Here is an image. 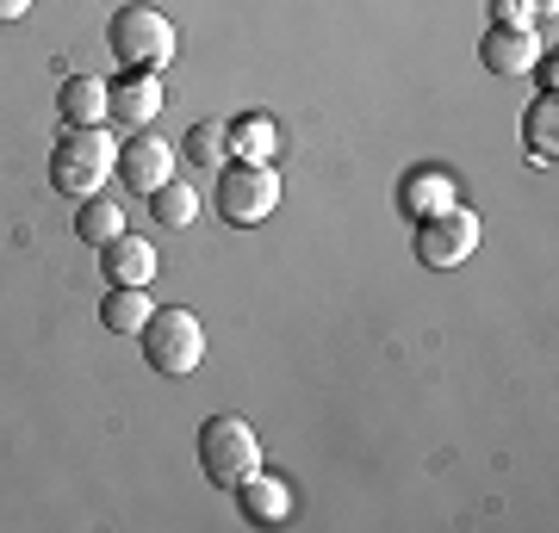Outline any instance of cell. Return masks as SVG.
<instances>
[{
  "instance_id": "cell-12",
  "label": "cell",
  "mask_w": 559,
  "mask_h": 533,
  "mask_svg": "<svg viewBox=\"0 0 559 533\" xmlns=\"http://www.w3.org/2000/svg\"><path fill=\"white\" fill-rule=\"evenodd\" d=\"M106 99H112V87H106L100 75H69L57 87V119L62 124H100Z\"/></svg>"
},
{
  "instance_id": "cell-15",
  "label": "cell",
  "mask_w": 559,
  "mask_h": 533,
  "mask_svg": "<svg viewBox=\"0 0 559 533\" xmlns=\"http://www.w3.org/2000/svg\"><path fill=\"white\" fill-rule=\"evenodd\" d=\"M180 156L193 161V174H218L230 149H224V124L218 119H193V131L180 137Z\"/></svg>"
},
{
  "instance_id": "cell-5",
  "label": "cell",
  "mask_w": 559,
  "mask_h": 533,
  "mask_svg": "<svg viewBox=\"0 0 559 533\" xmlns=\"http://www.w3.org/2000/svg\"><path fill=\"white\" fill-rule=\"evenodd\" d=\"M138 336H143V360H150L156 373H168V378H187V373L205 360L200 316L180 311V304H162V311H150V323H143Z\"/></svg>"
},
{
  "instance_id": "cell-6",
  "label": "cell",
  "mask_w": 559,
  "mask_h": 533,
  "mask_svg": "<svg viewBox=\"0 0 559 533\" xmlns=\"http://www.w3.org/2000/svg\"><path fill=\"white\" fill-rule=\"evenodd\" d=\"M473 249H479V218H473L466 205H441V211H429V218L417 223V261L436 267V274L460 267Z\"/></svg>"
},
{
  "instance_id": "cell-19",
  "label": "cell",
  "mask_w": 559,
  "mask_h": 533,
  "mask_svg": "<svg viewBox=\"0 0 559 533\" xmlns=\"http://www.w3.org/2000/svg\"><path fill=\"white\" fill-rule=\"evenodd\" d=\"M404 205H411L417 218H429V211H441V205H454V180H441V174H417L411 186H404Z\"/></svg>"
},
{
  "instance_id": "cell-13",
  "label": "cell",
  "mask_w": 559,
  "mask_h": 533,
  "mask_svg": "<svg viewBox=\"0 0 559 533\" xmlns=\"http://www.w3.org/2000/svg\"><path fill=\"white\" fill-rule=\"evenodd\" d=\"M224 149L237 161H274L280 149V124L267 112H249V119H230L224 124Z\"/></svg>"
},
{
  "instance_id": "cell-3",
  "label": "cell",
  "mask_w": 559,
  "mask_h": 533,
  "mask_svg": "<svg viewBox=\"0 0 559 533\" xmlns=\"http://www.w3.org/2000/svg\"><path fill=\"white\" fill-rule=\"evenodd\" d=\"M212 205H218V218L237 223V230H249V223H261V218H274V205H280L274 161H224L218 186H212Z\"/></svg>"
},
{
  "instance_id": "cell-7",
  "label": "cell",
  "mask_w": 559,
  "mask_h": 533,
  "mask_svg": "<svg viewBox=\"0 0 559 533\" xmlns=\"http://www.w3.org/2000/svg\"><path fill=\"white\" fill-rule=\"evenodd\" d=\"M112 87V99H106V119L124 124V131H150L156 124V112L168 106V94H162V81L150 75V69H124V81H106Z\"/></svg>"
},
{
  "instance_id": "cell-21",
  "label": "cell",
  "mask_w": 559,
  "mask_h": 533,
  "mask_svg": "<svg viewBox=\"0 0 559 533\" xmlns=\"http://www.w3.org/2000/svg\"><path fill=\"white\" fill-rule=\"evenodd\" d=\"M25 7H32V0H0V25H7V20H25Z\"/></svg>"
},
{
  "instance_id": "cell-17",
  "label": "cell",
  "mask_w": 559,
  "mask_h": 533,
  "mask_svg": "<svg viewBox=\"0 0 559 533\" xmlns=\"http://www.w3.org/2000/svg\"><path fill=\"white\" fill-rule=\"evenodd\" d=\"M150 218L168 223V230H187V223L200 218V193L180 186V180H162L156 193H150Z\"/></svg>"
},
{
  "instance_id": "cell-8",
  "label": "cell",
  "mask_w": 559,
  "mask_h": 533,
  "mask_svg": "<svg viewBox=\"0 0 559 533\" xmlns=\"http://www.w3.org/2000/svg\"><path fill=\"white\" fill-rule=\"evenodd\" d=\"M112 168H119V180L131 186V193L150 198L162 180H175V149H168L156 131H138L131 143H119V161H112Z\"/></svg>"
},
{
  "instance_id": "cell-16",
  "label": "cell",
  "mask_w": 559,
  "mask_h": 533,
  "mask_svg": "<svg viewBox=\"0 0 559 533\" xmlns=\"http://www.w3.org/2000/svg\"><path fill=\"white\" fill-rule=\"evenodd\" d=\"M119 230H124V211L112 205V198H100V193L81 198V211H75V237L87 242V249H106V242L119 237Z\"/></svg>"
},
{
  "instance_id": "cell-2",
  "label": "cell",
  "mask_w": 559,
  "mask_h": 533,
  "mask_svg": "<svg viewBox=\"0 0 559 533\" xmlns=\"http://www.w3.org/2000/svg\"><path fill=\"white\" fill-rule=\"evenodd\" d=\"M106 44H112V57L124 69H150L156 75L162 62L175 57V20L162 7H150V0H124L112 13V25H106Z\"/></svg>"
},
{
  "instance_id": "cell-1",
  "label": "cell",
  "mask_w": 559,
  "mask_h": 533,
  "mask_svg": "<svg viewBox=\"0 0 559 533\" xmlns=\"http://www.w3.org/2000/svg\"><path fill=\"white\" fill-rule=\"evenodd\" d=\"M112 161H119V143L100 124H62V137L50 143V186L62 198H94Z\"/></svg>"
},
{
  "instance_id": "cell-9",
  "label": "cell",
  "mask_w": 559,
  "mask_h": 533,
  "mask_svg": "<svg viewBox=\"0 0 559 533\" xmlns=\"http://www.w3.org/2000/svg\"><path fill=\"white\" fill-rule=\"evenodd\" d=\"M479 57L491 75H528L540 62V32H516V25H491L479 44Z\"/></svg>"
},
{
  "instance_id": "cell-10",
  "label": "cell",
  "mask_w": 559,
  "mask_h": 533,
  "mask_svg": "<svg viewBox=\"0 0 559 533\" xmlns=\"http://www.w3.org/2000/svg\"><path fill=\"white\" fill-rule=\"evenodd\" d=\"M237 509H242V521H255V528H280V521L293 514V484H286V477H267V472H249L237 484Z\"/></svg>"
},
{
  "instance_id": "cell-14",
  "label": "cell",
  "mask_w": 559,
  "mask_h": 533,
  "mask_svg": "<svg viewBox=\"0 0 559 533\" xmlns=\"http://www.w3.org/2000/svg\"><path fill=\"white\" fill-rule=\"evenodd\" d=\"M100 323L112 336H138L143 323H150V286H112L100 298Z\"/></svg>"
},
{
  "instance_id": "cell-22",
  "label": "cell",
  "mask_w": 559,
  "mask_h": 533,
  "mask_svg": "<svg viewBox=\"0 0 559 533\" xmlns=\"http://www.w3.org/2000/svg\"><path fill=\"white\" fill-rule=\"evenodd\" d=\"M535 7H547V13H554V0H535Z\"/></svg>"
},
{
  "instance_id": "cell-11",
  "label": "cell",
  "mask_w": 559,
  "mask_h": 533,
  "mask_svg": "<svg viewBox=\"0 0 559 533\" xmlns=\"http://www.w3.org/2000/svg\"><path fill=\"white\" fill-rule=\"evenodd\" d=\"M100 274H106V286H150L156 279V249L143 237H131V230H119L100 249Z\"/></svg>"
},
{
  "instance_id": "cell-18",
  "label": "cell",
  "mask_w": 559,
  "mask_h": 533,
  "mask_svg": "<svg viewBox=\"0 0 559 533\" xmlns=\"http://www.w3.org/2000/svg\"><path fill=\"white\" fill-rule=\"evenodd\" d=\"M554 137H559V106L554 94H540L535 106H528V119H522V143H528V156H554Z\"/></svg>"
},
{
  "instance_id": "cell-4",
  "label": "cell",
  "mask_w": 559,
  "mask_h": 533,
  "mask_svg": "<svg viewBox=\"0 0 559 533\" xmlns=\"http://www.w3.org/2000/svg\"><path fill=\"white\" fill-rule=\"evenodd\" d=\"M200 472L224 490H237L249 472H261V440L242 415H205L200 422Z\"/></svg>"
},
{
  "instance_id": "cell-20",
  "label": "cell",
  "mask_w": 559,
  "mask_h": 533,
  "mask_svg": "<svg viewBox=\"0 0 559 533\" xmlns=\"http://www.w3.org/2000/svg\"><path fill=\"white\" fill-rule=\"evenodd\" d=\"M540 13H547V7H535V0H491V25H516V32H535Z\"/></svg>"
}]
</instances>
